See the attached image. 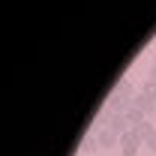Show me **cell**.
<instances>
[{"label":"cell","instance_id":"obj_6","mask_svg":"<svg viewBox=\"0 0 156 156\" xmlns=\"http://www.w3.org/2000/svg\"><path fill=\"white\" fill-rule=\"evenodd\" d=\"M114 93H117V96H123V99H132V96H135V84H132L129 78H120L117 87H114Z\"/></svg>","mask_w":156,"mask_h":156},{"label":"cell","instance_id":"obj_3","mask_svg":"<svg viewBox=\"0 0 156 156\" xmlns=\"http://www.w3.org/2000/svg\"><path fill=\"white\" fill-rule=\"evenodd\" d=\"M96 141H99V147H108V150H111L114 144H120V135H117L114 129H108V126H102V129L96 132Z\"/></svg>","mask_w":156,"mask_h":156},{"label":"cell","instance_id":"obj_9","mask_svg":"<svg viewBox=\"0 0 156 156\" xmlns=\"http://www.w3.org/2000/svg\"><path fill=\"white\" fill-rule=\"evenodd\" d=\"M141 93H144V96H150V99L156 102V84H153V81H147V84L141 87Z\"/></svg>","mask_w":156,"mask_h":156},{"label":"cell","instance_id":"obj_12","mask_svg":"<svg viewBox=\"0 0 156 156\" xmlns=\"http://www.w3.org/2000/svg\"><path fill=\"white\" fill-rule=\"evenodd\" d=\"M153 66H156V57H153Z\"/></svg>","mask_w":156,"mask_h":156},{"label":"cell","instance_id":"obj_1","mask_svg":"<svg viewBox=\"0 0 156 156\" xmlns=\"http://www.w3.org/2000/svg\"><path fill=\"white\" fill-rule=\"evenodd\" d=\"M141 144H144V141H141V138H138L135 132L129 129L126 135H120V153H123V156H135Z\"/></svg>","mask_w":156,"mask_h":156},{"label":"cell","instance_id":"obj_7","mask_svg":"<svg viewBox=\"0 0 156 156\" xmlns=\"http://www.w3.org/2000/svg\"><path fill=\"white\" fill-rule=\"evenodd\" d=\"M132 132H135V135L141 138V141H147V138H150V135L156 132V123H150V120H144V123H138V126L132 129Z\"/></svg>","mask_w":156,"mask_h":156},{"label":"cell","instance_id":"obj_5","mask_svg":"<svg viewBox=\"0 0 156 156\" xmlns=\"http://www.w3.org/2000/svg\"><path fill=\"white\" fill-rule=\"evenodd\" d=\"M123 117H126V120H129V126H132V129H135L138 123H144V120H147V114H144V111H141V108H135V105H132V102H129V108H126V111H123Z\"/></svg>","mask_w":156,"mask_h":156},{"label":"cell","instance_id":"obj_10","mask_svg":"<svg viewBox=\"0 0 156 156\" xmlns=\"http://www.w3.org/2000/svg\"><path fill=\"white\" fill-rule=\"evenodd\" d=\"M144 147H147V150H153V153H156V132H153L150 138H147V141H144Z\"/></svg>","mask_w":156,"mask_h":156},{"label":"cell","instance_id":"obj_2","mask_svg":"<svg viewBox=\"0 0 156 156\" xmlns=\"http://www.w3.org/2000/svg\"><path fill=\"white\" fill-rule=\"evenodd\" d=\"M105 126H108V129H114L117 135H126V132L132 129V126H129V120H126L123 114H114V111H108V117H105Z\"/></svg>","mask_w":156,"mask_h":156},{"label":"cell","instance_id":"obj_8","mask_svg":"<svg viewBox=\"0 0 156 156\" xmlns=\"http://www.w3.org/2000/svg\"><path fill=\"white\" fill-rule=\"evenodd\" d=\"M99 150V141H96V135H87L84 141H81V153L84 156H93Z\"/></svg>","mask_w":156,"mask_h":156},{"label":"cell","instance_id":"obj_4","mask_svg":"<svg viewBox=\"0 0 156 156\" xmlns=\"http://www.w3.org/2000/svg\"><path fill=\"white\" fill-rule=\"evenodd\" d=\"M129 102H132L135 108H141L144 114H156V102H153L150 96H144V93H135V96L129 99Z\"/></svg>","mask_w":156,"mask_h":156},{"label":"cell","instance_id":"obj_11","mask_svg":"<svg viewBox=\"0 0 156 156\" xmlns=\"http://www.w3.org/2000/svg\"><path fill=\"white\" fill-rule=\"evenodd\" d=\"M147 81H153V84H156V66H150V75H147Z\"/></svg>","mask_w":156,"mask_h":156}]
</instances>
